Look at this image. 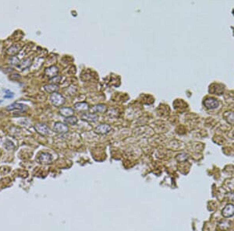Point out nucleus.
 <instances>
[{
    "mask_svg": "<svg viewBox=\"0 0 234 231\" xmlns=\"http://www.w3.org/2000/svg\"><path fill=\"white\" fill-rule=\"evenodd\" d=\"M50 101L55 107H59L65 103V98L57 92L52 93L50 97Z\"/></svg>",
    "mask_w": 234,
    "mask_h": 231,
    "instance_id": "nucleus-1",
    "label": "nucleus"
},
{
    "mask_svg": "<svg viewBox=\"0 0 234 231\" xmlns=\"http://www.w3.org/2000/svg\"><path fill=\"white\" fill-rule=\"evenodd\" d=\"M222 214L225 218H229L234 215V205L233 204H227L225 206L222 211Z\"/></svg>",
    "mask_w": 234,
    "mask_h": 231,
    "instance_id": "nucleus-2",
    "label": "nucleus"
},
{
    "mask_svg": "<svg viewBox=\"0 0 234 231\" xmlns=\"http://www.w3.org/2000/svg\"><path fill=\"white\" fill-rule=\"evenodd\" d=\"M204 104L208 109H215V108H218L219 104H218V101L216 99L209 97V98H207L204 101Z\"/></svg>",
    "mask_w": 234,
    "mask_h": 231,
    "instance_id": "nucleus-3",
    "label": "nucleus"
},
{
    "mask_svg": "<svg viewBox=\"0 0 234 231\" xmlns=\"http://www.w3.org/2000/svg\"><path fill=\"white\" fill-rule=\"evenodd\" d=\"M34 129H36V131L40 133L42 135H47L49 134V129L45 124L42 123H37L34 125Z\"/></svg>",
    "mask_w": 234,
    "mask_h": 231,
    "instance_id": "nucleus-4",
    "label": "nucleus"
},
{
    "mask_svg": "<svg viewBox=\"0 0 234 231\" xmlns=\"http://www.w3.org/2000/svg\"><path fill=\"white\" fill-rule=\"evenodd\" d=\"M53 130L57 132V133H65L66 131H68L69 129L67 125H64L63 123H61V122H56V123L54 124V126H53Z\"/></svg>",
    "mask_w": 234,
    "mask_h": 231,
    "instance_id": "nucleus-5",
    "label": "nucleus"
},
{
    "mask_svg": "<svg viewBox=\"0 0 234 231\" xmlns=\"http://www.w3.org/2000/svg\"><path fill=\"white\" fill-rule=\"evenodd\" d=\"M59 72V69L57 66H53L48 67L45 69V75L49 78V79H53L55 76H57V74Z\"/></svg>",
    "mask_w": 234,
    "mask_h": 231,
    "instance_id": "nucleus-6",
    "label": "nucleus"
},
{
    "mask_svg": "<svg viewBox=\"0 0 234 231\" xmlns=\"http://www.w3.org/2000/svg\"><path fill=\"white\" fill-rule=\"evenodd\" d=\"M52 160H53L52 155L48 152H42V154L38 156V161L41 163H44V164L51 163Z\"/></svg>",
    "mask_w": 234,
    "mask_h": 231,
    "instance_id": "nucleus-7",
    "label": "nucleus"
},
{
    "mask_svg": "<svg viewBox=\"0 0 234 231\" xmlns=\"http://www.w3.org/2000/svg\"><path fill=\"white\" fill-rule=\"evenodd\" d=\"M111 129H111L110 125L103 124V125H100L98 126L96 129H95V131L97 133H99V134H107L111 131Z\"/></svg>",
    "mask_w": 234,
    "mask_h": 231,
    "instance_id": "nucleus-8",
    "label": "nucleus"
},
{
    "mask_svg": "<svg viewBox=\"0 0 234 231\" xmlns=\"http://www.w3.org/2000/svg\"><path fill=\"white\" fill-rule=\"evenodd\" d=\"M27 106L24 104H20V103H13L12 104L9 105L8 107L6 108V110H25L27 109Z\"/></svg>",
    "mask_w": 234,
    "mask_h": 231,
    "instance_id": "nucleus-9",
    "label": "nucleus"
},
{
    "mask_svg": "<svg viewBox=\"0 0 234 231\" xmlns=\"http://www.w3.org/2000/svg\"><path fill=\"white\" fill-rule=\"evenodd\" d=\"M82 118L87 121H92V122H95L98 119V116L95 114H84L82 115Z\"/></svg>",
    "mask_w": 234,
    "mask_h": 231,
    "instance_id": "nucleus-10",
    "label": "nucleus"
},
{
    "mask_svg": "<svg viewBox=\"0 0 234 231\" xmlns=\"http://www.w3.org/2000/svg\"><path fill=\"white\" fill-rule=\"evenodd\" d=\"M59 112L63 116L68 118V117H70V116L73 115L74 110L70 108H62L59 110Z\"/></svg>",
    "mask_w": 234,
    "mask_h": 231,
    "instance_id": "nucleus-11",
    "label": "nucleus"
},
{
    "mask_svg": "<svg viewBox=\"0 0 234 231\" xmlns=\"http://www.w3.org/2000/svg\"><path fill=\"white\" fill-rule=\"evenodd\" d=\"M105 110H106V107L104 104L95 105L91 108V111L95 113H103Z\"/></svg>",
    "mask_w": 234,
    "mask_h": 231,
    "instance_id": "nucleus-12",
    "label": "nucleus"
},
{
    "mask_svg": "<svg viewBox=\"0 0 234 231\" xmlns=\"http://www.w3.org/2000/svg\"><path fill=\"white\" fill-rule=\"evenodd\" d=\"M45 89L48 93H55L59 89V86L56 84H48V85H45Z\"/></svg>",
    "mask_w": 234,
    "mask_h": 231,
    "instance_id": "nucleus-13",
    "label": "nucleus"
},
{
    "mask_svg": "<svg viewBox=\"0 0 234 231\" xmlns=\"http://www.w3.org/2000/svg\"><path fill=\"white\" fill-rule=\"evenodd\" d=\"M74 108L76 109V110H86L88 109V104L87 103L84 102H80V103H76L74 104Z\"/></svg>",
    "mask_w": 234,
    "mask_h": 231,
    "instance_id": "nucleus-14",
    "label": "nucleus"
},
{
    "mask_svg": "<svg viewBox=\"0 0 234 231\" xmlns=\"http://www.w3.org/2000/svg\"><path fill=\"white\" fill-rule=\"evenodd\" d=\"M31 61L30 60L29 58H26V59H24V61H22L21 62V63H20V65L18 66V67L20 69H25V68H27L28 67H29L30 66H31Z\"/></svg>",
    "mask_w": 234,
    "mask_h": 231,
    "instance_id": "nucleus-15",
    "label": "nucleus"
},
{
    "mask_svg": "<svg viewBox=\"0 0 234 231\" xmlns=\"http://www.w3.org/2000/svg\"><path fill=\"white\" fill-rule=\"evenodd\" d=\"M78 121V119L75 116H70V117H68L65 119V122H66L67 125H76Z\"/></svg>",
    "mask_w": 234,
    "mask_h": 231,
    "instance_id": "nucleus-16",
    "label": "nucleus"
},
{
    "mask_svg": "<svg viewBox=\"0 0 234 231\" xmlns=\"http://www.w3.org/2000/svg\"><path fill=\"white\" fill-rule=\"evenodd\" d=\"M19 47H17V45H13L12 47H10L7 50V54L10 55H16V53L18 52Z\"/></svg>",
    "mask_w": 234,
    "mask_h": 231,
    "instance_id": "nucleus-17",
    "label": "nucleus"
},
{
    "mask_svg": "<svg viewBox=\"0 0 234 231\" xmlns=\"http://www.w3.org/2000/svg\"><path fill=\"white\" fill-rule=\"evenodd\" d=\"M5 148L6 150H12L14 149V145H13V142H10V141H6V142H5Z\"/></svg>",
    "mask_w": 234,
    "mask_h": 231,
    "instance_id": "nucleus-18",
    "label": "nucleus"
},
{
    "mask_svg": "<svg viewBox=\"0 0 234 231\" xmlns=\"http://www.w3.org/2000/svg\"><path fill=\"white\" fill-rule=\"evenodd\" d=\"M5 92H7V94L4 95V98H13L14 97V93H13L10 92L9 90H5Z\"/></svg>",
    "mask_w": 234,
    "mask_h": 231,
    "instance_id": "nucleus-19",
    "label": "nucleus"
},
{
    "mask_svg": "<svg viewBox=\"0 0 234 231\" xmlns=\"http://www.w3.org/2000/svg\"><path fill=\"white\" fill-rule=\"evenodd\" d=\"M3 103V100H0V104H2Z\"/></svg>",
    "mask_w": 234,
    "mask_h": 231,
    "instance_id": "nucleus-20",
    "label": "nucleus"
}]
</instances>
